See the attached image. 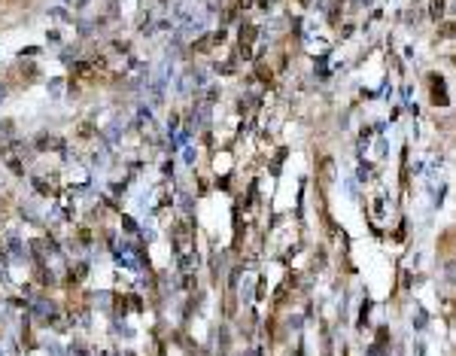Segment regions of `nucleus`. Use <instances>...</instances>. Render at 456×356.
Segmentation results:
<instances>
[{
	"label": "nucleus",
	"instance_id": "f257e3e1",
	"mask_svg": "<svg viewBox=\"0 0 456 356\" xmlns=\"http://www.w3.org/2000/svg\"><path fill=\"white\" fill-rule=\"evenodd\" d=\"M432 104L447 107V92H444V79L441 76H432Z\"/></svg>",
	"mask_w": 456,
	"mask_h": 356
},
{
	"label": "nucleus",
	"instance_id": "f03ea898",
	"mask_svg": "<svg viewBox=\"0 0 456 356\" xmlns=\"http://www.w3.org/2000/svg\"><path fill=\"white\" fill-rule=\"evenodd\" d=\"M438 37H456V22H444L438 28Z\"/></svg>",
	"mask_w": 456,
	"mask_h": 356
},
{
	"label": "nucleus",
	"instance_id": "7ed1b4c3",
	"mask_svg": "<svg viewBox=\"0 0 456 356\" xmlns=\"http://www.w3.org/2000/svg\"><path fill=\"white\" fill-rule=\"evenodd\" d=\"M441 13H444V0H435V4H432V16L438 19Z\"/></svg>",
	"mask_w": 456,
	"mask_h": 356
},
{
	"label": "nucleus",
	"instance_id": "20e7f679",
	"mask_svg": "<svg viewBox=\"0 0 456 356\" xmlns=\"http://www.w3.org/2000/svg\"><path fill=\"white\" fill-rule=\"evenodd\" d=\"M450 61H453V64H456V55H453V58H450Z\"/></svg>",
	"mask_w": 456,
	"mask_h": 356
}]
</instances>
